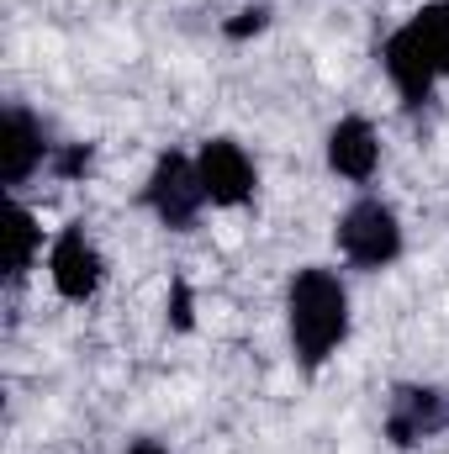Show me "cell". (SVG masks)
I'll list each match as a JSON object with an SVG mask.
<instances>
[{"instance_id": "1", "label": "cell", "mask_w": 449, "mask_h": 454, "mask_svg": "<svg viewBox=\"0 0 449 454\" xmlns=\"http://www.w3.org/2000/svg\"><path fill=\"white\" fill-rule=\"evenodd\" d=\"M286 339L302 370H323L349 339V286L338 270L307 264L286 286Z\"/></svg>"}, {"instance_id": "2", "label": "cell", "mask_w": 449, "mask_h": 454, "mask_svg": "<svg viewBox=\"0 0 449 454\" xmlns=\"http://www.w3.org/2000/svg\"><path fill=\"white\" fill-rule=\"evenodd\" d=\"M338 254L354 264V270H391L402 259V217L391 201L381 196H359L343 207V217L334 227Z\"/></svg>"}, {"instance_id": "3", "label": "cell", "mask_w": 449, "mask_h": 454, "mask_svg": "<svg viewBox=\"0 0 449 454\" xmlns=\"http://www.w3.org/2000/svg\"><path fill=\"white\" fill-rule=\"evenodd\" d=\"M143 207L159 217V227L169 232H191L201 223V212L212 207L207 191H201V175H196V159L191 153H159L148 180H143Z\"/></svg>"}, {"instance_id": "4", "label": "cell", "mask_w": 449, "mask_h": 454, "mask_svg": "<svg viewBox=\"0 0 449 454\" xmlns=\"http://www.w3.org/2000/svg\"><path fill=\"white\" fill-rule=\"evenodd\" d=\"M48 280L64 301L85 307L101 286H106V259L96 248V238L85 232V223H69L59 227V238L48 243Z\"/></svg>"}, {"instance_id": "5", "label": "cell", "mask_w": 449, "mask_h": 454, "mask_svg": "<svg viewBox=\"0 0 449 454\" xmlns=\"http://www.w3.org/2000/svg\"><path fill=\"white\" fill-rule=\"evenodd\" d=\"M449 428V391L439 386H423V380H407L391 391L386 402V439L397 450H413V444H429Z\"/></svg>"}, {"instance_id": "6", "label": "cell", "mask_w": 449, "mask_h": 454, "mask_svg": "<svg viewBox=\"0 0 449 454\" xmlns=\"http://www.w3.org/2000/svg\"><path fill=\"white\" fill-rule=\"evenodd\" d=\"M196 175L212 207H243L254 201V185H259V169L238 137H207L196 148Z\"/></svg>"}, {"instance_id": "7", "label": "cell", "mask_w": 449, "mask_h": 454, "mask_svg": "<svg viewBox=\"0 0 449 454\" xmlns=\"http://www.w3.org/2000/svg\"><path fill=\"white\" fill-rule=\"evenodd\" d=\"M43 164H53L48 127L27 112L21 101H11L5 121H0V180H5V191H21Z\"/></svg>"}, {"instance_id": "8", "label": "cell", "mask_w": 449, "mask_h": 454, "mask_svg": "<svg viewBox=\"0 0 449 454\" xmlns=\"http://www.w3.org/2000/svg\"><path fill=\"white\" fill-rule=\"evenodd\" d=\"M381 69H386V80H391V90H397V101H402L407 112H418V106H429V101H434L439 69L429 64V53H423V43L413 37V27H407V21L381 43Z\"/></svg>"}, {"instance_id": "9", "label": "cell", "mask_w": 449, "mask_h": 454, "mask_svg": "<svg viewBox=\"0 0 449 454\" xmlns=\"http://www.w3.org/2000/svg\"><path fill=\"white\" fill-rule=\"evenodd\" d=\"M328 169L349 185H370L381 169V137L370 127V116H338L328 127Z\"/></svg>"}, {"instance_id": "10", "label": "cell", "mask_w": 449, "mask_h": 454, "mask_svg": "<svg viewBox=\"0 0 449 454\" xmlns=\"http://www.w3.org/2000/svg\"><path fill=\"white\" fill-rule=\"evenodd\" d=\"M0 232H5V280L16 286V280H27V270L43 259V227H37V217H32L21 201H11Z\"/></svg>"}, {"instance_id": "11", "label": "cell", "mask_w": 449, "mask_h": 454, "mask_svg": "<svg viewBox=\"0 0 449 454\" xmlns=\"http://www.w3.org/2000/svg\"><path fill=\"white\" fill-rule=\"evenodd\" d=\"M413 37L423 43L429 64L439 69V80H449V0H423L413 16H407Z\"/></svg>"}, {"instance_id": "12", "label": "cell", "mask_w": 449, "mask_h": 454, "mask_svg": "<svg viewBox=\"0 0 449 454\" xmlns=\"http://www.w3.org/2000/svg\"><path fill=\"white\" fill-rule=\"evenodd\" d=\"M270 21V11L264 5H254V11H238V21H227V37H248V32H259Z\"/></svg>"}, {"instance_id": "13", "label": "cell", "mask_w": 449, "mask_h": 454, "mask_svg": "<svg viewBox=\"0 0 449 454\" xmlns=\"http://www.w3.org/2000/svg\"><path fill=\"white\" fill-rule=\"evenodd\" d=\"M53 169H59V175H80V169H91V143H80V148L59 153V159H53Z\"/></svg>"}, {"instance_id": "14", "label": "cell", "mask_w": 449, "mask_h": 454, "mask_svg": "<svg viewBox=\"0 0 449 454\" xmlns=\"http://www.w3.org/2000/svg\"><path fill=\"white\" fill-rule=\"evenodd\" d=\"M127 454H169L164 444H154V439H138V444H127Z\"/></svg>"}]
</instances>
